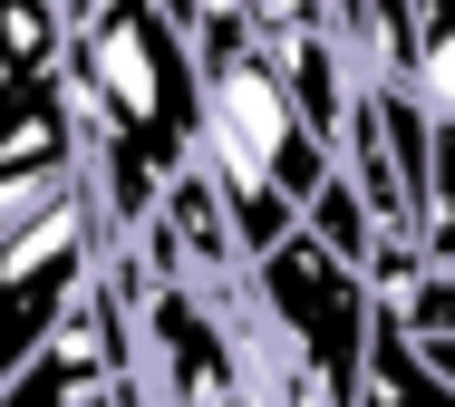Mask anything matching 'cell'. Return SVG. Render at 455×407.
<instances>
[{
	"instance_id": "obj_1",
	"label": "cell",
	"mask_w": 455,
	"mask_h": 407,
	"mask_svg": "<svg viewBox=\"0 0 455 407\" xmlns=\"http://www.w3.org/2000/svg\"><path fill=\"white\" fill-rule=\"evenodd\" d=\"M194 165L213 175L223 204L272 195L291 213L330 175V156L310 146V126H300V107H291V88H281V68H272V49H262L252 20L194 39Z\"/></svg>"
},
{
	"instance_id": "obj_2",
	"label": "cell",
	"mask_w": 455,
	"mask_h": 407,
	"mask_svg": "<svg viewBox=\"0 0 455 407\" xmlns=\"http://www.w3.org/2000/svg\"><path fill=\"white\" fill-rule=\"evenodd\" d=\"M427 136H455V0H417V29H407V78H397Z\"/></svg>"
},
{
	"instance_id": "obj_3",
	"label": "cell",
	"mask_w": 455,
	"mask_h": 407,
	"mask_svg": "<svg viewBox=\"0 0 455 407\" xmlns=\"http://www.w3.org/2000/svg\"><path fill=\"white\" fill-rule=\"evenodd\" d=\"M300 243H320L339 272H359V282H368V262H378V213L359 204V185H349L339 165L320 175V195L300 204Z\"/></svg>"
},
{
	"instance_id": "obj_4",
	"label": "cell",
	"mask_w": 455,
	"mask_h": 407,
	"mask_svg": "<svg viewBox=\"0 0 455 407\" xmlns=\"http://www.w3.org/2000/svg\"><path fill=\"white\" fill-rule=\"evenodd\" d=\"M427 262H455V136H436L427 165Z\"/></svg>"
}]
</instances>
